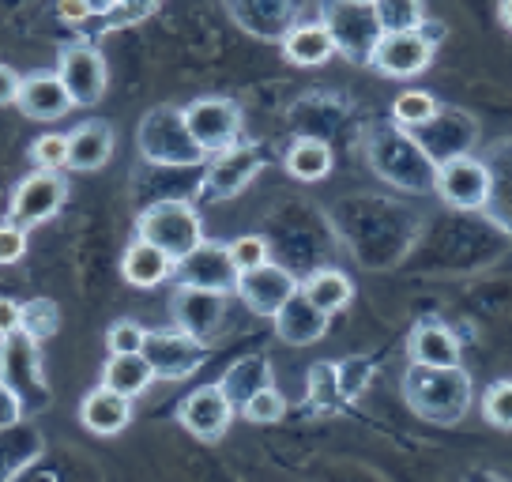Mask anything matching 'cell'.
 I'll list each match as a JSON object with an SVG mask.
<instances>
[{
  "instance_id": "10",
  "label": "cell",
  "mask_w": 512,
  "mask_h": 482,
  "mask_svg": "<svg viewBox=\"0 0 512 482\" xmlns=\"http://www.w3.org/2000/svg\"><path fill=\"white\" fill-rule=\"evenodd\" d=\"M185 125H189L192 140L208 155H219L226 147L241 144L245 117H241L234 98H196L185 106Z\"/></svg>"
},
{
  "instance_id": "21",
  "label": "cell",
  "mask_w": 512,
  "mask_h": 482,
  "mask_svg": "<svg viewBox=\"0 0 512 482\" xmlns=\"http://www.w3.org/2000/svg\"><path fill=\"white\" fill-rule=\"evenodd\" d=\"M16 106L31 121H57V117H64V113L72 110V98H68L57 72H31V76H23V83H19Z\"/></svg>"
},
{
  "instance_id": "44",
  "label": "cell",
  "mask_w": 512,
  "mask_h": 482,
  "mask_svg": "<svg viewBox=\"0 0 512 482\" xmlns=\"http://www.w3.org/2000/svg\"><path fill=\"white\" fill-rule=\"evenodd\" d=\"M23 415H27V411H23L19 396L4 385V381H0V430H4V426H16V422H23Z\"/></svg>"
},
{
  "instance_id": "30",
  "label": "cell",
  "mask_w": 512,
  "mask_h": 482,
  "mask_svg": "<svg viewBox=\"0 0 512 482\" xmlns=\"http://www.w3.org/2000/svg\"><path fill=\"white\" fill-rule=\"evenodd\" d=\"M283 166L294 181H324L332 174V147L320 136H302V140L290 144Z\"/></svg>"
},
{
  "instance_id": "45",
  "label": "cell",
  "mask_w": 512,
  "mask_h": 482,
  "mask_svg": "<svg viewBox=\"0 0 512 482\" xmlns=\"http://www.w3.org/2000/svg\"><path fill=\"white\" fill-rule=\"evenodd\" d=\"M19 321H23V302H16V298H0V339L19 332Z\"/></svg>"
},
{
  "instance_id": "32",
  "label": "cell",
  "mask_w": 512,
  "mask_h": 482,
  "mask_svg": "<svg viewBox=\"0 0 512 482\" xmlns=\"http://www.w3.org/2000/svg\"><path fill=\"white\" fill-rule=\"evenodd\" d=\"M437 113H441V106H437V98H433L430 91H403V95L392 102V121L407 132L430 125Z\"/></svg>"
},
{
  "instance_id": "11",
  "label": "cell",
  "mask_w": 512,
  "mask_h": 482,
  "mask_svg": "<svg viewBox=\"0 0 512 482\" xmlns=\"http://www.w3.org/2000/svg\"><path fill=\"white\" fill-rule=\"evenodd\" d=\"M64 200H68V181L61 174H53V170H34L16 185L4 223L19 226V230L42 226L64 208Z\"/></svg>"
},
{
  "instance_id": "28",
  "label": "cell",
  "mask_w": 512,
  "mask_h": 482,
  "mask_svg": "<svg viewBox=\"0 0 512 482\" xmlns=\"http://www.w3.org/2000/svg\"><path fill=\"white\" fill-rule=\"evenodd\" d=\"M151 381H155V370L144 354H110V362L102 366V385L128 396V400L144 396Z\"/></svg>"
},
{
  "instance_id": "35",
  "label": "cell",
  "mask_w": 512,
  "mask_h": 482,
  "mask_svg": "<svg viewBox=\"0 0 512 482\" xmlns=\"http://www.w3.org/2000/svg\"><path fill=\"white\" fill-rule=\"evenodd\" d=\"M373 381V362H369L366 354H354V358H343V362H336V385H339V396H343V403H354L362 392H366V385Z\"/></svg>"
},
{
  "instance_id": "6",
  "label": "cell",
  "mask_w": 512,
  "mask_h": 482,
  "mask_svg": "<svg viewBox=\"0 0 512 482\" xmlns=\"http://www.w3.org/2000/svg\"><path fill=\"white\" fill-rule=\"evenodd\" d=\"M320 23L328 27L336 53H343L347 61L369 65L373 49L381 42V23L373 16V8L366 4H351V0H320Z\"/></svg>"
},
{
  "instance_id": "23",
  "label": "cell",
  "mask_w": 512,
  "mask_h": 482,
  "mask_svg": "<svg viewBox=\"0 0 512 482\" xmlns=\"http://www.w3.org/2000/svg\"><path fill=\"white\" fill-rule=\"evenodd\" d=\"M80 422L98 437H117L121 430H128V422H132V400L121 396V392H113V388L98 385L83 396Z\"/></svg>"
},
{
  "instance_id": "39",
  "label": "cell",
  "mask_w": 512,
  "mask_h": 482,
  "mask_svg": "<svg viewBox=\"0 0 512 482\" xmlns=\"http://www.w3.org/2000/svg\"><path fill=\"white\" fill-rule=\"evenodd\" d=\"M241 415L249 418V422H256V426H272V422H279V418L287 415V400L272 388H264V392H256L253 400L245 403V407H238Z\"/></svg>"
},
{
  "instance_id": "50",
  "label": "cell",
  "mask_w": 512,
  "mask_h": 482,
  "mask_svg": "<svg viewBox=\"0 0 512 482\" xmlns=\"http://www.w3.org/2000/svg\"><path fill=\"white\" fill-rule=\"evenodd\" d=\"M497 16H501V23L512 31V0H501V8H497Z\"/></svg>"
},
{
  "instance_id": "12",
  "label": "cell",
  "mask_w": 512,
  "mask_h": 482,
  "mask_svg": "<svg viewBox=\"0 0 512 482\" xmlns=\"http://www.w3.org/2000/svg\"><path fill=\"white\" fill-rule=\"evenodd\" d=\"M264 170V155L256 144H234L219 151L204 170L200 181V200H234L245 193L256 181V174Z\"/></svg>"
},
{
  "instance_id": "46",
  "label": "cell",
  "mask_w": 512,
  "mask_h": 482,
  "mask_svg": "<svg viewBox=\"0 0 512 482\" xmlns=\"http://www.w3.org/2000/svg\"><path fill=\"white\" fill-rule=\"evenodd\" d=\"M19 83H23V76H19L16 68L0 65V106H12V102H16Z\"/></svg>"
},
{
  "instance_id": "22",
  "label": "cell",
  "mask_w": 512,
  "mask_h": 482,
  "mask_svg": "<svg viewBox=\"0 0 512 482\" xmlns=\"http://www.w3.org/2000/svg\"><path fill=\"white\" fill-rule=\"evenodd\" d=\"M117 136L106 121H83L68 132V170L76 174H95L113 159Z\"/></svg>"
},
{
  "instance_id": "38",
  "label": "cell",
  "mask_w": 512,
  "mask_h": 482,
  "mask_svg": "<svg viewBox=\"0 0 512 482\" xmlns=\"http://www.w3.org/2000/svg\"><path fill=\"white\" fill-rule=\"evenodd\" d=\"M226 249H230V260H234L238 275L253 272V268L268 264V257H272V245H268V238H264V234H245V238H234Z\"/></svg>"
},
{
  "instance_id": "29",
  "label": "cell",
  "mask_w": 512,
  "mask_h": 482,
  "mask_svg": "<svg viewBox=\"0 0 512 482\" xmlns=\"http://www.w3.org/2000/svg\"><path fill=\"white\" fill-rule=\"evenodd\" d=\"M302 294L320 309V313L336 317V313H343V309L351 306L354 283L343 272H336V268H320V272H313L302 283Z\"/></svg>"
},
{
  "instance_id": "13",
  "label": "cell",
  "mask_w": 512,
  "mask_h": 482,
  "mask_svg": "<svg viewBox=\"0 0 512 482\" xmlns=\"http://www.w3.org/2000/svg\"><path fill=\"white\" fill-rule=\"evenodd\" d=\"M170 309H174V324L181 332H189L196 339H215L219 328H223L226 317V294L219 290H204V287H189V283H177L174 298H170Z\"/></svg>"
},
{
  "instance_id": "5",
  "label": "cell",
  "mask_w": 512,
  "mask_h": 482,
  "mask_svg": "<svg viewBox=\"0 0 512 482\" xmlns=\"http://www.w3.org/2000/svg\"><path fill=\"white\" fill-rule=\"evenodd\" d=\"M38 347H42V343L27 336L23 328L0 339V381L16 392L27 415L46 411L49 400H53L49 381H46V362H42V351H38Z\"/></svg>"
},
{
  "instance_id": "36",
  "label": "cell",
  "mask_w": 512,
  "mask_h": 482,
  "mask_svg": "<svg viewBox=\"0 0 512 482\" xmlns=\"http://www.w3.org/2000/svg\"><path fill=\"white\" fill-rule=\"evenodd\" d=\"M31 162H34V170H53V174L68 170V136H64V132L38 136L31 144Z\"/></svg>"
},
{
  "instance_id": "3",
  "label": "cell",
  "mask_w": 512,
  "mask_h": 482,
  "mask_svg": "<svg viewBox=\"0 0 512 482\" xmlns=\"http://www.w3.org/2000/svg\"><path fill=\"white\" fill-rule=\"evenodd\" d=\"M136 238L162 249L174 264L189 257L200 241H208L204 226H200V211L189 200H155L151 208L140 211Z\"/></svg>"
},
{
  "instance_id": "19",
  "label": "cell",
  "mask_w": 512,
  "mask_h": 482,
  "mask_svg": "<svg viewBox=\"0 0 512 482\" xmlns=\"http://www.w3.org/2000/svg\"><path fill=\"white\" fill-rule=\"evenodd\" d=\"M272 324H275V336L283 339V343H290V347H309V343H317V339L328 336L332 317L320 313V309L302 294V287H298L287 302H283V309L272 317Z\"/></svg>"
},
{
  "instance_id": "51",
  "label": "cell",
  "mask_w": 512,
  "mask_h": 482,
  "mask_svg": "<svg viewBox=\"0 0 512 482\" xmlns=\"http://www.w3.org/2000/svg\"><path fill=\"white\" fill-rule=\"evenodd\" d=\"M351 4H366V8H373V4H377V0H351Z\"/></svg>"
},
{
  "instance_id": "31",
  "label": "cell",
  "mask_w": 512,
  "mask_h": 482,
  "mask_svg": "<svg viewBox=\"0 0 512 482\" xmlns=\"http://www.w3.org/2000/svg\"><path fill=\"white\" fill-rule=\"evenodd\" d=\"M373 16H377L384 34L418 31L422 19H426V0H377Z\"/></svg>"
},
{
  "instance_id": "1",
  "label": "cell",
  "mask_w": 512,
  "mask_h": 482,
  "mask_svg": "<svg viewBox=\"0 0 512 482\" xmlns=\"http://www.w3.org/2000/svg\"><path fill=\"white\" fill-rule=\"evenodd\" d=\"M403 400L426 422L456 426L471 407V377L464 366L456 370H433V366H407L403 373Z\"/></svg>"
},
{
  "instance_id": "9",
  "label": "cell",
  "mask_w": 512,
  "mask_h": 482,
  "mask_svg": "<svg viewBox=\"0 0 512 482\" xmlns=\"http://www.w3.org/2000/svg\"><path fill=\"white\" fill-rule=\"evenodd\" d=\"M57 76H61L72 106H87L91 110V106H98L106 98V83H110L106 57L91 42H68V46H61Z\"/></svg>"
},
{
  "instance_id": "7",
  "label": "cell",
  "mask_w": 512,
  "mask_h": 482,
  "mask_svg": "<svg viewBox=\"0 0 512 482\" xmlns=\"http://www.w3.org/2000/svg\"><path fill=\"white\" fill-rule=\"evenodd\" d=\"M433 193L445 200L448 208L460 211H479L490 204L494 196V174L490 166L475 155H456L437 166V181H433Z\"/></svg>"
},
{
  "instance_id": "25",
  "label": "cell",
  "mask_w": 512,
  "mask_h": 482,
  "mask_svg": "<svg viewBox=\"0 0 512 482\" xmlns=\"http://www.w3.org/2000/svg\"><path fill=\"white\" fill-rule=\"evenodd\" d=\"M422 129H430L433 136H437L433 144H426V155H430L437 166L445 159L467 155V147L475 144V136H479V125H475L467 113H452V110H441L430 125H422Z\"/></svg>"
},
{
  "instance_id": "26",
  "label": "cell",
  "mask_w": 512,
  "mask_h": 482,
  "mask_svg": "<svg viewBox=\"0 0 512 482\" xmlns=\"http://www.w3.org/2000/svg\"><path fill=\"white\" fill-rule=\"evenodd\" d=\"M177 264L162 249H155V245H147V241H132L125 249V257H121V275H125V283H132V287L140 290H155L162 287L166 279H174Z\"/></svg>"
},
{
  "instance_id": "16",
  "label": "cell",
  "mask_w": 512,
  "mask_h": 482,
  "mask_svg": "<svg viewBox=\"0 0 512 482\" xmlns=\"http://www.w3.org/2000/svg\"><path fill=\"white\" fill-rule=\"evenodd\" d=\"M298 287H302V283H298L287 268H279V264H272V260H268V264H260V268H253V272H241L234 294L245 302V309H249V313H256V317H268V321H272L275 313L283 309V302H287Z\"/></svg>"
},
{
  "instance_id": "27",
  "label": "cell",
  "mask_w": 512,
  "mask_h": 482,
  "mask_svg": "<svg viewBox=\"0 0 512 482\" xmlns=\"http://www.w3.org/2000/svg\"><path fill=\"white\" fill-rule=\"evenodd\" d=\"M272 385H275L272 362H268L264 354H245V358H238V362L223 373V381H219L223 396L234 403V407H245L256 392H264V388H272Z\"/></svg>"
},
{
  "instance_id": "33",
  "label": "cell",
  "mask_w": 512,
  "mask_h": 482,
  "mask_svg": "<svg viewBox=\"0 0 512 482\" xmlns=\"http://www.w3.org/2000/svg\"><path fill=\"white\" fill-rule=\"evenodd\" d=\"M309 407L313 411H339L343 407V396H339V385H336V362H317V366H309Z\"/></svg>"
},
{
  "instance_id": "15",
  "label": "cell",
  "mask_w": 512,
  "mask_h": 482,
  "mask_svg": "<svg viewBox=\"0 0 512 482\" xmlns=\"http://www.w3.org/2000/svg\"><path fill=\"white\" fill-rule=\"evenodd\" d=\"M226 12L241 31L260 42H283L298 23L302 0H226Z\"/></svg>"
},
{
  "instance_id": "2",
  "label": "cell",
  "mask_w": 512,
  "mask_h": 482,
  "mask_svg": "<svg viewBox=\"0 0 512 482\" xmlns=\"http://www.w3.org/2000/svg\"><path fill=\"white\" fill-rule=\"evenodd\" d=\"M369 166L396 189L407 193H433L437 181V162L426 155V147L418 144L407 129H400L396 121L381 125L369 136Z\"/></svg>"
},
{
  "instance_id": "37",
  "label": "cell",
  "mask_w": 512,
  "mask_h": 482,
  "mask_svg": "<svg viewBox=\"0 0 512 482\" xmlns=\"http://www.w3.org/2000/svg\"><path fill=\"white\" fill-rule=\"evenodd\" d=\"M482 418L494 430H512V381H494L482 392Z\"/></svg>"
},
{
  "instance_id": "18",
  "label": "cell",
  "mask_w": 512,
  "mask_h": 482,
  "mask_svg": "<svg viewBox=\"0 0 512 482\" xmlns=\"http://www.w3.org/2000/svg\"><path fill=\"white\" fill-rule=\"evenodd\" d=\"M433 61V46L422 42L418 31H400V34H381V42L373 49L369 65L377 68L388 80H411L418 72H426Z\"/></svg>"
},
{
  "instance_id": "20",
  "label": "cell",
  "mask_w": 512,
  "mask_h": 482,
  "mask_svg": "<svg viewBox=\"0 0 512 482\" xmlns=\"http://www.w3.org/2000/svg\"><path fill=\"white\" fill-rule=\"evenodd\" d=\"M407 354L415 366H433V370H456L464 362V343L460 336L437 321H422L407 339Z\"/></svg>"
},
{
  "instance_id": "34",
  "label": "cell",
  "mask_w": 512,
  "mask_h": 482,
  "mask_svg": "<svg viewBox=\"0 0 512 482\" xmlns=\"http://www.w3.org/2000/svg\"><path fill=\"white\" fill-rule=\"evenodd\" d=\"M19 328L42 343V339L57 336L61 309H57V302H49V298H31V302H23V321H19Z\"/></svg>"
},
{
  "instance_id": "43",
  "label": "cell",
  "mask_w": 512,
  "mask_h": 482,
  "mask_svg": "<svg viewBox=\"0 0 512 482\" xmlns=\"http://www.w3.org/2000/svg\"><path fill=\"white\" fill-rule=\"evenodd\" d=\"M23 257H27V230L0 223V268H8V264H16Z\"/></svg>"
},
{
  "instance_id": "49",
  "label": "cell",
  "mask_w": 512,
  "mask_h": 482,
  "mask_svg": "<svg viewBox=\"0 0 512 482\" xmlns=\"http://www.w3.org/2000/svg\"><path fill=\"white\" fill-rule=\"evenodd\" d=\"M83 4L91 8V16L106 19V16H110V12H113V4H117V0H83Z\"/></svg>"
},
{
  "instance_id": "40",
  "label": "cell",
  "mask_w": 512,
  "mask_h": 482,
  "mask_svg": "<svg viewBox=\"0 0 512 482\" xmlns=\"http://www.w3.org/2000/svg\"><path fill=\"white\" fill-rule=\"evenodd\" d=\"M16 426H4V430H0V482L16 479L19 471L38 456V449H42V445H23V449H16V452L8 449V441H12V434H16Z\"/></svg>"
},
{
  "instance_id": "14",
  "label": "cell",
  "mask_w": 512,
  "mask_h": 482,
  "mask_svg": "<svg viewBox=\"0 0 512 482\" xmlns=\"http://www.w3.org/2000/svg\"><path fill=\"white\" fill-rule=\"evenodd\" d=\"M238 415V407L226 400L219 385H200L189 392L177 407V422L189 430L196 441H219L230 430V422Z\"/></svg>"
},
{
  "instance_id": "41",
  "label": "cell",
  "mask_w": 512,
  "mask_h": 482,
  "mask_svg": "<svg viewBox=\"0 0 512 482\" xmlns=\"http://www.w3.org/2000/svg\"><path fill=\"white\" fill-rule=\"evenodd\" d=\"M147 328H140L136 321H113L106 332V347L110 354H140L144 351Z\"/></svg>"
},
{
  "instance_id": "8",
  "label": "cell",
  "mask_w": 512,
  "mask_h": 482,
  "mask_svg": "<svg viewBox=\"0 0 512 482\" xmlns=\"http://www.w3.org/2000/svg\"><path fill=\"white\" fill-rule=\"evenodd\" d=\"M208 343L189 336L181 328H162V332H147L144 339V358L155 370V381H189L192 373L208 362Z\"/></svg>"
},
{
  "instance_id": "42",
  "label": "cell",
  "mask_w": 512,
  "mask_h": 482,
  "mask_svg": "<svg viewBox=\"0 0 512 482\" xmlns=\"http://www.w3.org/2000/svg\"><path fill=\"white\" fill-rule=\"evenodd\" d=\"M159 4L162 0H117V4H113V12L102 19V23L117 31V27H125V23H140V19L155 16V12H159Z\"/></svg>"
},
{
  "instance_id": "24",
  "label": "cell",
  "mask_w": 512,
  "mask_h": 482,
  "mask_svg": "<svg viewBox=\"0 0 512 482\" xmlns=\"http://www.w3.org/2000/svg\"><path fill=\"white\" fill-rule=\"evenodd\" d=\"M279 46H283V57L298 68H320L336 57V42H332V34H328V27L320 19L294 23Z\"/></svg>"
},
{
  "instance_id": "47",
  "label": "cell",
  "mask_w": 512,
  "mask_h": 482,
  "mask_svg": "<svg viewBox=\"0 0 512 482\" xmlns=\"http://www.w3.org/2000/svg\"><path fill=\"white\" fill-rule=\"evenodd\" d=\"M57 16H61V23H87L91 19V8L83 4V0H57Z\"/></svg>"
},
{
  "instance_id": "48",
  "label": "cell",
  "mask_w": 512,
  "mask_h": 482,
  "mask_svg": "<svg viewBox=\"0 0 512 482\" xmlns=\"http://www.w3.org/2000/svg\"><path fill=\"white\" fill-rule=\"evenodd\" d=\"M418 34H422V42H430L433 49L441 46V42H445V23H441V19H422V27H418Z\"/></svg>"
},
{
  "instance_id": "4",
  "label": "cell",
  "mask_w": 512,
  "mask_h": 482,
  "mask_svg": "<svg viewBox=\"0 0 512 482\" xmlns=\"http://www.w3.org/2000/svg\"><path fill=\"white\" fill-rule=\"evenodd\" d=\"M136 147L155 166H200L208 151L196 144L185 125V110L177 106H155L136 129Z\"/></svg>"
},
{
  "instance_id": "17",
  "label": "cell",
  "mask_w": 512,
  "mask_h": 482,
  "mask_svg": "<svg viewBox=\"0 0 512 482\" xmlns=\"http://www.w3.org/2000/svg\"><path fill=\"white\" fill-rule=\"evenodd\" d=\"M177 283H189V287L219 290V294H234L238 287V268L230 260V249L219 241H200L185 260H177Z\"/></svg>"
}]
</instances>
